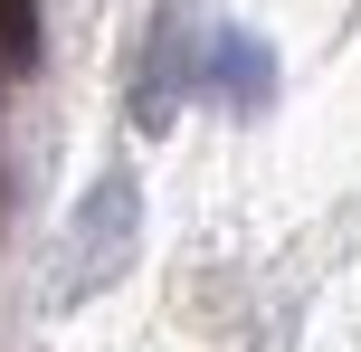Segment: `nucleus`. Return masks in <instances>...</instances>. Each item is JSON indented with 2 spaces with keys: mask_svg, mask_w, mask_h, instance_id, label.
I'll return each instance as SVG.
<instances>
[{
  "mask_svg": "<svg viewBox=\"0 0 361 352\" xmlns=\"http://www.w3.org/2000/svg\"><path fill=\"white\" fill-rule=\"evenodd\" d=\"M133 229H143V190H133V171H105V181L86 190V210L67 219V267H57V305H76V296H105V286L124 277V257H133Z\"/></svg>",
  "mask_w": 361,
  "mask_h": 352,
  "instance_id": "1",
  "label": "nucleus"
},
{
  "mask_svg": "<svg viewBox=\"0 0 361 352\" xmlns=\"http://www.w3.org/2000/svg\"><path fill=\"white\" fill-rule=\"evenodd\" d=\"M190 76H200V57H190V10H180V0H152L143 48H133V124H143V133H171Z\"/></svg>",
  "mask_w": 361,
  "mask_h": 352,
  "instance_id": "2",
  "label": "nucleus"
},
{
  "mask_svg": "<svg viewBox=\"0 0 361 352\" xmlns=\"http://www.w3.org/2000/svg\"><path fill=\"white\" fill-rule=\"evenodd\" d=\"M200 86H209L228 114H267L276 105V48L257 29H219L209 48H200Z\"/></svg>",
  "mask_w": 361,
  "mask_h": 352,
  "instance_id": "3",
  "label": "nucleus"
},
{
  "mask_svg": "<svg viewBox=\"0 0 361 352\" xmlns=\"http://www.w3.org/2000/svg\"><path fill=\"white\" fill-rule=\"evenodd\" d=\"M0 67H38V0H0Z\"/></svg>",
  "mask_w": 361,
  "mask_h": 352,
  "instance_id": "4",
  "label": "nucleus"
}]
</instances>
